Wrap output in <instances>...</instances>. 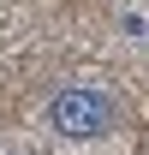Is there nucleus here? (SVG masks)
<instances>
[{
  "mask_svg": "<svg viewBox=\"0 0 149 155\" xmlns=\"http://www.w3.org/2000/svg\"><path fill=\"white\" fill-rule=\"evenodd\" d=\"M113 119H119V101L108 90H95V84H66L48 96V125H54L66 143H95V137L113 131Z\"/></svg>",
  "mask_w": 149,
  "mask_h": 155,
  "instance_id": "f257e3e1",
  "label": "nucleus"
}]
</instances>
